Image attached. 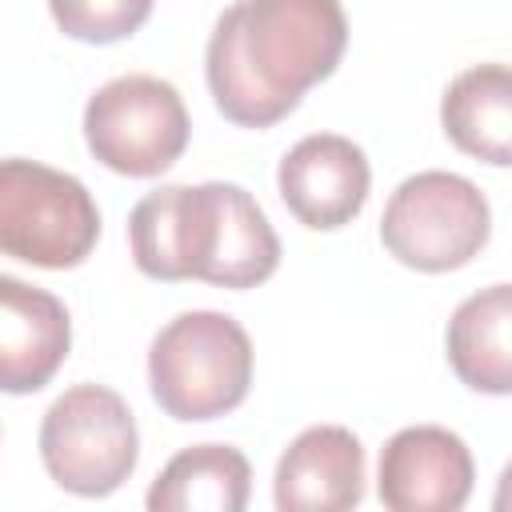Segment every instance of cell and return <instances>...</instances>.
<instances>
[{
    "instance_id": "15",
    "label": "cell",
    "mask_w": 512,
    "mask_h": 512,
    "mask_svg": "<svg viewBox=\"0 0 512 512\" xmlns=\"http://www.w3.org/2000/svg\"><path fill=\"white\" fill-rule=\"evenodd\" d=\"M56 28L84 44H116L144 28L152 0H48Z\"/></svg>"
},
{
    "instance_id": "11",
    "label": "cell",
    "mask_w": 512,
    "mask_h": 512,
    "mask_svg": "<svg viewBox=\"0 0 512 512\" xmlns=\"http://www.w3.org/2000/svg\"><path fill=\"white\" fill-rule=\"evenodd\" d=\"M72 348L68 308L16 276H0V388L8 396L40 392Z\"/></svg>"
},
{
    "instance_id": "8",
    "label": "cell",
    "mask_w": 512,
    "mask_h": 512,
    "mask_svg": "<svg viewBox=\"0 0 512 512\" xmlns=\"http://www.w3.org/2000/svg\"><path fill=\"white\" fill-rule=\"evenodd\" d=\"M472 480V452L452 428L412 424L380 448L376 492L392 512H456L468 504Z\"/></svg>"
},
{
    "instance_id": "2",
    "label": "cell",
    "mask_w": 512,
    "mask_h": 512,
    "mask_svg": "<svg viewBox=\"0 0 512 512\" xmlns=\"http://www.w3.org/2000/svg\"><path fill=\"white\" fill-rule=\"evenodd\" d=\"M132 260L152 280H204L256 288L280 264V240L264 208L240 184H164L128 216Z\"/></svg>"
},
{
    "instance_id": "4",
    "label": "cell",
    "mask_w": 512,
    "mask_h": 512,
    "mask_svg": "<svg viewBox=\"0 0 512 512\" xmlns=\"http://www.w3.org/2000/svg\"><path fill=\"white\" fill-rule=\"evenodd\" d=\"M100 240L92 192L40 160L0 164V248L36 268H76Z\"/></svg>"
},
{
    "instance_id": "5",
    "label": "cell",
    "mask_w": 512,
    "mask_h": 512,
    "mask_svg": "<svg viewBox=\"0 0 512 512\" xmlns=\"http://www.w3.org/2000/svg\"><path fill=\"white\" fill-rule=\"evenodd\" d=\"M492 236V208L484 192L456 172H416L384 204L380 244L404 268L452 272L464 268Z\"/></svg>"
},
{
    "instance_id": "7",
    "label": "cell",
    "mask_w": 512,
    "mask_h": 512,
    "mask_svg": "<svg viewBox=\"0 0 512 512\" xmlns=\"http://www.w3.org/2000/svg\"><path fill=\"white\" fill-rule=\"evenodd\" d=\"M192 136L184 96L148 72H128L108 80L88 96L84 140L88 152L120 176H160L168 172Z\"/></svg>"
},
{
    "instance_id": "16",
    "label": "cell",
    "mask_w": 512,
    "mask_h": 512,
    "mask_svg": "<svg viewBox=\"0 0 512 512\" xmlns=\"http://www.w3.org/2000/svg\"><path fill=\"white\" fill-rule=\"evenodd\" d=\"M492 508H496V512H512V464H508V468L500 472V484H496Z\"/></svg>"
},
{
    "instance_id": "10",
    "label": "cell",
    "mask_w": 512,
    "mask_h": 512,
    "mask_svg": "<svg viewBox=\"0 0 512 512\" xmlns=\"http://www.w3.org/2000/svg\"><path fill=\"white\" fill-rule=\"evenodd\" d=\"M364 480V444L340 424H312L284 448L272 500L280 512H348L364 500Z\"/></svg>"
},
{
    "instance_id": "3",
    "label": "cell",
    "mask_w": 512,
    "mask_h": 512,
    "mask_svg": "<svg viewBox=\"0 0 512 512\" xmlns=\"http://www.w3.org/2000/svg\"><path fill=\"white\" fill-rule=\"evenodd\" d=\"M148 388L172 420H216L244 404L252 388V340L212 308L180 312L148 348Z\"/></svg>"
},
{
    "instance_id": "1",
    "label": "cell",
    "mask_w": 512,
    "mask_h": 512,
    "mask_svg": "<svg viewBox=\"0 0 512 512\" xmlns=\"http://www.w3.org/2000/svg\"><path fill=\"white\" fill-rule=\"evenodd\" d=\"M344 48L340 0H236L204 48L208 92L224 120L272 128L312 84L336 72Z\"/></svg>"
},
{
    "instance_id": "9",
    "label": "cell",
    "mask_w": 512,
    "mask_h": 512,
    "mask_svg": "<svg viewBox=\"0 0 512 512\" xmlns=\"http://www.w3.org/2000/svg\"><path fill=\"white\" fill-rule=\"evenodd\" d=\"M372 168L360 144L336 132H312L292 144L276 168V188L288 212L312 232L352 224L368 200Z\"/></svg>"
},
{
    "instance_id": "12",
    "label": "cell",
    "mask_w": 512,
    "mask_h": 512,
    "mask_svg": "<svg viewBox=\"0 0 512 512\" xmlns=\"http://www.w3.org/2000/svg\"><path fill=\"white\" fill-rule=\"evenodd\" d=\"M440 124L464 156L512 168V64L464 68L444 88Z\"/></svg>"
},
{
    "instance_id": "6",
    "label": "cell",
    "mask_w": 512,
    "mask_h": 512,
    "mask_svg": "<svg viewBox=\"0 0 512 512\" xmlns=\"http://www.w3.org/2000/svg\"><path fill=\"white\" fill-rule=\"evenodd\" d=\"M140 432L120 392L76 384L40 420V460L72 496H112L136 468Z\"/></svg>"
},
{
    "instance_id": "13",
    "label": "cell",
    "mask_w": 512,
    "mask_h": 512,
    "mask_svg": "<svg viewBox=\"0 0 512 512\" xmlns=\"http://www.w3.org/2000/svg\"><path fill=\"white\" fill-rule=\"evenodd\" d=\"M448 364L472 392H512V284L480 288L456 304L448 320Z\"/></svg>"
},
{
    "instance_id": "14",
    "label": "cell",
    "mask_w": 512,
    "mask_h": 512,
    "mask_svg": "<svg viewBox=\"0 0 512 512\" xmlns=\"http://www.w3.org/2000/svg\"><path fill=\"white\" fill-rule=\"evenodd\" d=\"M248 456L228 444H192L176 452L148 488L152 512H240L248 504Z\"/></svg>"
}]
</instances>
